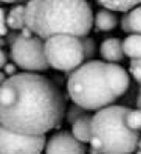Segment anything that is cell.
Here are the masks:
<instances>
[{
    "mask_svg": "<svg viewBox=\"0 0 141 154\" xmlns=\"http://www.w3.org/2000/svg\"><path fill=\"white\" fill-rule=\"evenodd\" d=\"M43 50L48 66L60 72L72 73L85 62L82 42L73 36H53L43 41Z\"/></svg>",
    "mask_w": 141,
    "mask_h": 154,
    "instance_id": "5",
    "label": "cell"
},
{
    "mask_svg": "<svg viewBox=\"0 0 141 154\" xmlns=\"http://www.w3.org/2000/svg\"><path fill=\"white\" fill-rule=\"evenodd\" d=\"M126 125L129 129L140 132L141 131V109H130L126 117Z\"/></svg>",
    "mask_w": 141,
    "mask_h": 154,
    "instance_id": "16",
    "label": "cell"
},
{
    "mask_svg": "<svg viewBox=\"0 0 141 154\" xmlns=\"http://www.w3.org/2000/svg\"><path fill=\"white\" fill-rule=\"evenodd\" d=\"M122 51H124V56L130 58L132 61L141 59V36L129 34L122 41Z\"/></svg>",
    "mask_w": 141,
    "mask_h": 154,
    "instance_id": "15",
    "label": "cell"
},
{
    "mask_svg": "<svg viewBox=\"0 0 141 154\" xmlns=\"http://www.w3.org/2000/svg\"><path fill=\"white\" fill-rule=\"evenodd\" d=\"M5 42H6V41H3V39H0V48H2L3 45H5Z\"/></svg>",
    "mask_w": 141,
    "mask_h": 154,
    "instance_id": "26",
    "label": "cell"
},
{
    "mask_svg": "<svg viewBox=\"0 0 141 154\" xmlns=\"http://www.w3.org/2000/svg\"><path fill=\"white\" fill-rule=\"evenodd\" d=\"M3 73L8 76V78H11L16 75V64H6L3 67Z\"/></svg>",
    "mask_w": 141,
    "mask_h": 154,
    "instance_id": "21",
    "label": "cell"
},
{
    "mask_svg": "<svg viewBox=\"0 0 141 154\" xmlns=\"http://www.w3.org/2000/svg\"><path fill=\"white\" fill-rule=\"evenodd\" d=\"M98 5L102 8V10H107L112 13H130L134 8L140 6V0H99Z\"/></svg>",
    "mask_w": 141,
    "mask_h": 154,
    "instance_id": "13",
    "label": "cell"
},
{
    "mask_svg": "<svg viewBox=\"0 0 141 154\" xmlns=\"http://www.w3.org/2000/svg\"><path fill=\"white\" fill-rule=\"evenodd\" d=\"M65 100L39 73H16L0 86V126L22 135H45L64 119Z\"/></svg>",
    "mask_w": 141,
    "mask_h": 154,
    "instance_id": "1",
    "label": "cell"
},
{
    "mask_svg": "<svg viewBox=\"0 0 141 154\" xmlns=\"http://www.w3.org/2000/svg\"><path fill=\"white\" fill-rule=\"evenodd\" d=\"M11 59L16 67H20L26 73H39L45 72L50 66L45 58L43 41L36 36L25 38L19 34L11 45Z\"/></svg>",
    "mask_w": 141,
    "mask_h": 154,
    "instance_id": "6",
    "label": "cell"
},
{
    "mask_svg": "<svg viewBox=\"0 0 141 154\" xmlns=\"http://www.w3.org/2000/svg\"><path fill=\"white\" fill-rule=\"evenodd\" d=\"M130 76L118 64L104 61H87L72 72L67 81V92L73 104L84 111L98 112L109 107L126 94Z\"/></svg>",
    "mask_w": 141,
    "mask_h": 154,
    "instance_id": "2",
    "label": "cell"
},
{
    "mask_svg": "<svg viewBox=\"0 0 141 154\" xmlns=\"http://www.w3.org/2000/svg\"><path fill=\"white\" fill-rule=\"evenodd\" d=\"M135 154H141V151H140V149H138V151H135Z\"/></svg>",
    "mask_w": 141,
    "mask_h": 154,
    "instance_id": "28",
    "label": "cell"
},
{
    "mask_svg": "<svg viewBox=\"0 0 141 154\" xmlns=\"http://www.w3.org/2000/svg\"><path fill=\"white\" fill-rule=\"evenodd\" d=\"M25 26L40 41L53 36L82 39L92 31L93 11L82 0H33L25 5Z\"/></svg>",
    "mask_w": 141,
    "mask_h": 154,
    "instance_id": "3",
    "label": "cell"
},
{
    "mask_svg": "<svg viewBox=\"0 0 141 154\" xmlns=\"http://www.w3.org/2000/svg\"><path fill=\"white\" fill-rule=\"evenodd\" d=\"M82 42V50H84V61H93V56H95V53H96V42L95 39L92 38H82L81 39Z\"/></svg>",
    "mask_w": 141,
    "mask_h": 154,
    "instance_id": "17",
    "label": "cell"
},
{
    "mask_svg": "<svg viewBox=\"0 0 141 154\" xmlns=\"http://www.w3.org/2000/svg\"><path fill=\"white\" fill-rule=\"evenodd\" d=\"M6 79H8V76H6V75L3 73V72H2V70H0V86H2V84L5 83V81H6Z\"/></svg>",
    "mask_w": 141,
    "mask_h": 154,
    "instance_id": "23",
    "label": "cell"
},
{
    "mask_svg": "<svg viewBox=\"0 0 141 154\" xmlns=\"http://www.w3.org/2000/svg\"><path fill=\"white\" fill-rule=\"evenodd\" d=\"M138 149L141 151V137H140V140H138Z\"/></svg>",
    "mask_w": 141,
    "mask_h": 154,
    "instance_id": "27",
    "label": "cell"
},
{
    "mask_svg": "<svg viewBox=\"0 0 141 154\" xmlns=\"http://www.w3.org/2000/svg\"><path fill=\"white\" fill-rule=\"evenodd\" d=\"M93 23H95L98 31H112L113 28H116V25H118V17H116L115 13L101 8V10L95 14Z\"/></svg>",
    "mask_w": 141,
    "mask_h": 154,
    "instance_id": "12",
    "label": "cell"
},
{
    "mask_svg": "<svg viewBox=\"0 0 141 154\" xmlns=\"http://www.w3.org/2000/svg\"><path fill=\"white\" fill-rule=\"evenodd\" d=\"M130 73L135 78V81L141 86V59L130 61Z\"/></svg>",
    "mask_w": 141,
    "mask_h": 154,
    "instance_id": "19",
    "label": "cell"
},
{
    "mask_svg": "<svg viewBox=\"0 0 141 154\" xmlns=\"http://www.w3.org/2000/svg\"><path fill=\"white\" fill-rule=\"evenodd\" d=\"M45 143V135H22L0 126V154H40Z\"/></svg>",
    "mask_w": 141,
    "mask_h": 154,
    "instance_id": "7",
    "label": "cell"
},
{
    "mask_svg": "<svg viewBox=\"0 0 141 154\" xmlns=\"http://www.w3.org/2000/svg\"><path fill=\"white\" fill-rule=\"evenodd\" d=\"M90 128H92V117L84 115L72 125V135L81 143H90Z\"/></svg>",
    "mask_w": 141,
    "mask_h": 154,
    "instance_id": "11",
    "label": "cell"
},
{
    "mask_svg": "<svg viewBox=\"0 0 141 154\" xmlns=\"http://www.w3.org/2000/svg\"><path fill=\"white\" fill-rule=\"evenodd\" d=\"M99 53L104 62L109 64H116L124 59V51H122V41L118 38H109L101 44Z\"/></svg>",
    "mask_w": 141,
    "mask_h": 154,
    "instance_id": "9",
    "label": "cell"
},
{
    "mask_svg": "<svg viewBox=\"0 0 141 154\" xmlns=\"http://www.w3.org/2000/svg\"><path fill=\"white\" fill-rule=\"evenodd\" d=\"M89 152H90V154H99V152H98V151H96V149H95V148H92V146H90V148H89Z\"/></svg>",
    "mask_w": 141,
    "mask_h": 154,
    "instance_id": "25",
    "label": "cell"
},
{
    "mask_svg": "<svg viewBox=\"0 0 141 154\" xmlns=\"http://www.w3.org/2000/svg\"><path fill=\"white\" fill-rule=\"evenodd\" d=\"M45 154H85V145L78 142L72 132H57L47 140Z\"/></svg>",
    "mask_w": 141,
    "mask_h": 154,
    "instance_id": "8",
    "label": "cell"
},
{
    "mask_svg": "<svg viewBox=\"0 0 141 154\" xmlns=\"http://www.w3.org/2000/svg\"><path fill=\"white\" fill-rule=\"evenodd\" d=\"M8 30L22 31L25 28V5H14L6 14Z\"/></svg>",
    "mask_w": 141,
    "mask_h": 154,
    "instance_id": "14",
    "label": "cell"
},
{
    "mask_svg": "<svg viewBox=\"0 0 141 154\" xmlns=\"http://www.w3.org/2000/svg\"><path fill=\"white\" fill-rule=\"evenodd\" d=\"M129 107L112 104L92 115L90 146L99 154H132L138 148L140 132L127 128Z\"/></svg>",
    "mask_w": 141,
    "mask_h": 154,
    "instance_id": "4",
    "label": "cell"
},
{
    "mask_svg": "<svg viewBox=\"0 0 141 154\" xmlns=\"http://www.w3.org/2000/svg\"><path fill=\"white\" fill-rule=\"evenodd\" d=\"M137 106H138V109H141V89H140V94H138V98H137Z\"/></svg>",
    "mask_w": 141,
    "mask_h": 154,
    "instance_id": "24",
    "label": "cell"
},
{
    "mask_svg": "<svg viewBox=\"0 0 141 154\" xmlns=\"http://www.w3.org/2000/svg\"><path fill=\"white\" fill-rule=\"evenodd\" d=\"M8 34V25H6V11L0 6V36H6Z\"/></svg>",
    "mask_w": 141,
    "mask_h": 154,
    "instance_id": "20",
    "label": "cell"
},
{
    "mask_svg": "<svg viewBox=\"0 0 141 154\" xmlns=\"http://www.w3.org/2000/svg\"><path fill=\"white\" fill-rule=\"evenodd\" d=\"M84 115H87V111H84L82 107H79L78 104H72L68 107V112H67V120H68V123L73 125L76 120H79Z\"/></svg>",
    "mask_w": 141,
    "mask_h": 154,
    "instance_id": "18",
    "label": "cell"
},
{
    "mask_svg": "<svg viewBox=\"0 0 141 154\" xmlns=\"http://www.w3.org/2000/svg\"><path fill=\"white\" fill-rule=\"evenodd\" d=\"M121 30L130 34L141 36V5L134 8L130 13L124 14L121 19Z\"/></svg>",
    "mask_w": 141,
    "mask_h": 154,
    "instance_id": "10",
    "label": "cell"
},
{
    "mask_svg": "<svg viewBox=\"0 0 141 154\" xmlns=\"http://www.w3.org/2000/svg\"><path fill=\"white\" fill-rule=\"evenodd\" d=\"M6 64H8V56H6V53L0 48V70H2Z\"/></svg>",
    "mask_w": 141,
    "mask_h": 154,
    "instance_id": "22",
    "label": "cell"
}]
</instances>
